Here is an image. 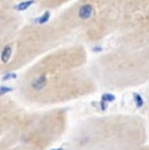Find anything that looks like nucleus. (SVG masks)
I'll return each instance as SVG.
<instances>
[{"mask_svg":"<svg viewBox=\"0 0 149 150\" xmlns=\"http://www.w3.org/2000/svg\"><path fill=\"white\" fill-rule=\"evenodd\" d=\"M87 47L65 43L28 67L17 86V99L35 108H54L99 90L89 69Z\"/></svg>","mask_w":149,"mask_h":150,"instance_id":"f257e3e1","label":"nucleus"},{"mask_svg":"<svg viewBox=\"0 0 149 150\" xmlns=\"http://www.w3.org/2000/svg\"><path fill=\"white\" fill-rule=\"evenodd\" d=\"M139 0H74L50 21L67 43L93 46L113 39V47L133 48L139 37Z\"/></svg>","mask_w":149,"mask_h":150,"instance_id":"f03ea898","label":"nucleus"},{"mask_svg":"<svg viewBox=\"0 0 149 150\" xmlns=\"http://www.w3.org/2000/svg\"><path fill=\"white\" fill-rule=\"evenodd\" d=\"M149 142V127L143 115H96L80 120L67 137V150H135Z\"/></svg>","mask_w":149,"mask_h":150,"instance_id":"7ed1b4c3","label":"nucleus"},{"mask_svg":"<svg viewBox=\"0 0 149 150\" xmlns=\"http://www.w3.org/2000/svg\"><path fill=\"white\" fill-rule=\"evenodd\" d=\"M89 69L99 90L120 93L149 85V46L113 47L89 62Z\"/></svg>","mask_w":149,"mask_h":150,"instance_id":"20e7f679","label":"nucleus"},{"mask_svg":"<svg viewBox=\"0 0 149 150\" xmlns=\"http://www.w3.org/2000/svg\"><path fill=\"white\" fill-rule=\"evenodd\" d=\"M65 43V37L51 22L24 24L0 39V77L26 69L48 51Z\"/></svg>","mask_w":149,"mask_h":150,"instance_id":"39448f33","label":"nucleus"},{"mask_svg":"<svg viewBox=\"0 0 149 150\" xmlns=\"http://www.w3.org/2000/svg\"><path fill=\"white\" fill-rule=\"evenodd\" d=\"M68 131V112L54 107L39 111H24L3 138L1 145H21L33 150H48Z\"/></svg>","mask_w":149,"mask_h":150,"instance_id":"423d86ee","label":"nucleus"},{"mask_svg":"<svg viewBox=\"0 0 149 150\" xmlns=\"http://www.w3.org/2000/svg\"><path fill=\"white\" fill-rule=\"evenodd\" d=\"M25 110L21 103L8 94L0 93V138L11 131Z\"/></svg>","mask_w":149,"mask_h":150,"instance_id":"0eeeda50","label":"nucleus"},{"mask_svg":"<svg viewBox=\"0 0 149 150\" xmlns=\"http://www.w3.org/2000/svg\"><path fill=\"white\" fill-rule=\"evenodd\" d=\"M24 25V17L18 8L7 3H0V39L18 30Z\"/></svg>","mask_w":149,"mask_h":150,"instance_id":"6e6552de","label":"nucleus"},{"mask_svg":"<svg viewBox=\"0 0 149 150\" xmlns=\"http://www.w3.org/2000/svg\"><path fill=\"white\" fill-rule=\"evenodd\" d=\"M74 0H0V3H7L13 7L17 4H28L34 5L39 11H55L64 9L70 4H72Z\"/></svg>","mask_w":149,"mask_h":150,"instance_id":"1a4fd4ad","label":"nucleus"},{"mask_svg":"<svg viewBox=\"0 0 149 150\" xmlns=\"http://www.w3.org/2000/svg\"><path fill=\"white\" fill-rule=\"evenodd\" d=\"M143 116L147 119L148 122V127H149V85L145 91V97H144V115Z\"/></svg>","mask_w":149,"mask_h":150,"instance_id":"9d476101","label":"nucleus"},{"mask_svg":"<svg viewBox=\"0 0 149 150\" xmlns=\"http://www.w3.org/2000/svg\"><path fill=\"white\" fill-rule=\"evenodd\" d=\"M0 150H33L30 148H26V146H21V145H1L0 144Z\"/></svg>","mask_w":149,"mask_h":150,"instance_id":"9b49d317","label":"nucleus"},{"mask_svg":"<svg viewBox=\"0 0 149 150\" xmlns=\"http://www.w3.org/2000/svg\"><path fill=\"white\" fill-rule=\"evenodd\" d=\"M135 150H149V142L145 144V145H143V146H140V148L135 149Z\"/></svg>","mask_w":149,"mask_h":150,"instance_id":"f8f14e48","label":"nucleus"}]
</instances>
